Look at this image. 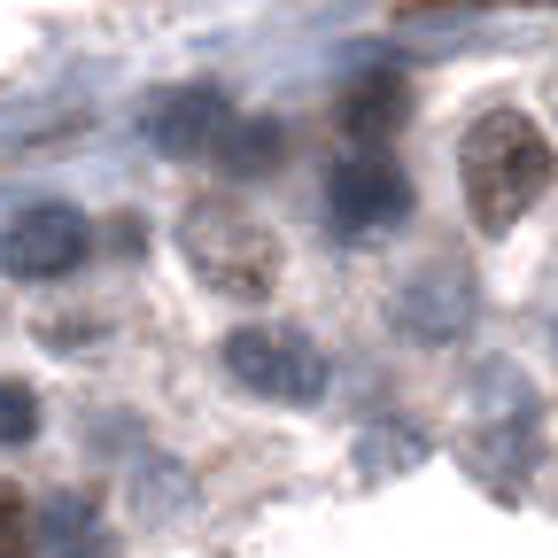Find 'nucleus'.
<instances>
[{
	"instance_id": "f257e3e1",
	"label": "nucleus",
	"mask_w": 558,
	"mask_h": 558,
	"mask_svg": "<svg viewBox=\"0 0 558 558\" xmlns=\"http://www.w3.org/2000/svg\"><path fill=\"white\" fill-rule=\"evenodd\" d=\"M550 171H558L550 140H543L520 109H488V117H473L465 148H458L465 209H473L481 233H512L527 209L550 194Z\"/></svg>"
},
{
	"instance_id": "f03ea898",
	"label": "nucleus",
	"mask_w": 558,
	"mask_h": 558,
	"mask_svg": "<svg viewBox=\"0 0 558 558\" xmlns=\"http://www.w3.org/2000/svg\"><path fill=\"white\" fill-rule=\"evenodd\" d=\"M179 256L194 264L202 288H218L226 303H264L279 279V233L241 209L233 194H202L179 218Z\"/></svg>"
},
{
	"instance_id": "7ed1b4c3",
	"label": "nucleus",
	"mask_w": 558,
	"mask_h": 558,
	"mask_svg": "<svg viewBox=\"0 0 558 558\" xmlns=\"http://www.w3.org/2000/svg\"><path fill=\"white\" fill-rule=\"evenodd\" d=\"M226 373H233V388H248L264 403H318L326 349L303 326H241V333H226Z\"/></svg>"
},
{
	"instance_id": "20e7f679",
	"label": "nucleus",
	"mask_w": 558,
	"mask_h": 558,
	"mask_svg": "<svg viewBox=\"0 0 558 558\" xmlns=\"http://www.w3.org/2000/svg\"><path fill=\"white\" fill-rule=\"evenodd\" d=\"M411 218V179L380 156V148H349L326 171V226L341 241H380Z\"/></svg>"
},
{
	"instance_id": "39448f33",
	"label": "nucleus",
	"mask_w": 558,
	"mask_h": 558,
	"mask_svg": "<svg viewBox=\"0 0 558 558\" xmlns=\"http://www.w3.org/2000/svg\"><path fill=\"white\" fill-rule=\"evenodd\" d=\"M94 256V226L78 218L70 202H32L9 218V241H0V264L16 279H62Z\"/></svg>"
},
{
	"instance_id": "423d86ee",
	"label": "nucleus",
	"mask_w": 558,
	"mask_h": 558,
	"mask_svg": "<svg viewBox=\"0 0 558 558\" xmlns=\"http://www.w3.org/2000/svg\"><path fill=\"white\" fill-rule=\"evenodd\" d=\"M396 326H403L411 341H458V333L473 326V271H465V264H427V271L396 295Z\"/></svg>"
},
{
	"instance_id": "0eeeda50",
	"label": "nucleus",
	"mask_w": 558,
	"mask_h": 558,
	"mask_svg": "<svg viewBox=\"0 0 558 558\" xmlns=\"http://www.w3.org/2000/svg\"><path fill=\"white\" fill-rule=\"evenodd\" d=\"M226 124H233V109L209 94V86H179V94H163L148 109V140H156L163 156H209Z\"/></svg>"
},
{
	"instance_id": "6e6552de",
	"label": "nucleus",
	"mask_w": 558,
	"mask_h": 558,
	"mask_svg": "<svg viewBox=\"0 0 558 558\" xmlns=\"http://www.w3.org/2000/svg\"><path fill=\"white\" fill-rule=\"evenodd\" d=\"M32 543L47 550V558H109V527H101V505L94 497H47L39 512H32Z\"/></svg>"
},
{
	"instance_id": "1a4fd4ad",
	"label": "nucleus",
	"mask_w": 558,
	"mask_h": 558,
	"mask_svg": "<svg viewBox=\"0 0 558 558\" xmlns=\"http://www.w3.org/2000/svg\"><path fill=\"white\" fill-rule=\"evenodd\" d=\"M403 109H411V94H403V78H388V70H373V78H357L341 94V132H349V148H380V140L403 124Z\"/></svg>"
},
{
	"instance_id": "9d476101",
	"label": "nucleus",
	"mask_w": 558,
	"mask_h": 558,
	"mask_svg": "<svg viewBox=\"0 0 558 558\" xmlns=\"http://www.w3.org/2000/svg\"><path fill=\"white\" fill-rule=\"evenodd\" d=\"M209 156H218L226 171H241V179H248V171H271V163H279V124H264V117H256V124L233 117V124L218 132V148H209Z\"/></svg>"
},
{
	"instance_id": "9b49d317",
	"label": "nucleus",
	"mask_w": 558,
	"mask_h": 558,
	"mask_svg": "<svg viewBox=\"0 0 558 558\" xmlns=\"http://www.w3.org/2000/svg\"><path fill=\"white\" fill-rule=\"evenodd\" d=\"M39 435V396L24 380H0V450H16Z\"/></svg>"
},
{
	"instance_id": "f8f14e48",
	"label": "nucleus",
	"mask_w": 558,
	"mask_h": 558,
	"mask_svg": "<svg viewBox=\"0 0 558 558\" xmlns=\"http://www.w3.org/2000/svg\"><path fill=\"white\" fill-rule=\"evenodd\" d=\"M32 550H39L32 543V497L0 481V558H32Z\"/></svg>"
},
{
	"instance_id": "ddd939ff",
	"label": "nucleus",
	"mask_w": 558,
	"mask_h": 558,
	"mask_svg": "<svg viewBox=\"0 0 558 558\" xmlns=\"http://www.w3.org/2000/svg\"><path fill=\"white\" fill-rule=\"evenodd\" d=\"M505 9H558V0H505Z\"/></svg>"
}]
</instances>
